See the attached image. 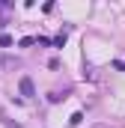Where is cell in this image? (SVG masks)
I'll list each match as a JSON object with an SVG mask.
<instances>
[{"instance_id": "1", "label": "cell", "mask_w": 125, "mask_h": 128, "mask_svg": "<svg viewBox=\"0 0 125 128\" xmlns=\"http://www.w3.org/2000/svg\"><path fill=\"white\" fill-rule=\"evenodd\" d=\"M18 90H21V96H24V98H33V96H36L33 78H27V74H24V78H21V84H18Z\"/></svg>"}, {"instance_id": "2", "label": "cell", "mask_w": 125, "mask_h": 128, "mask_svg": "<svg viewBox=\"0 0 125 128\" xmlns=\"http://www.w3.org/2000/svg\"><path fill=\"white\" fill-rule=\"evenodd\" d=\"M12 42H15V39H12V36H6V33H3V36H0V48H9V45H12Z\"/></svg>"}, {"instance_id": "3", "label": "cell", "mask_w": 125, "mask_h": 128, "mask_svg": "<svg viewBox=\"0 0 125 128\" xmlns=\"http://www.w3.org/2000/svg\"><path fill=\"white\" fill-rule=\"evenodd\" d=\"M68 122H72V125H80V122H84V113H72V119H68Z\"/></svg>"}, {"instance_id": "4", "label": "cell", "mask_w": 125, "mask_h": 128, "mask_svg": "<svg viewBox=\"0 0 125 128\" xmlns=\"http://www.w3.org/2000/svg\"><path fill=\"white\" fill-rule=\"evenodd\" d=\"M54 45H57V48H62V45H66V30H62L60 36H57V39H54Z\"/></svg>"}, {"instance_id": "5", "label": "cell", "mask_w": 125, "mask_h": 128, "mask_svg": "<svg viewBox=\"0 0 125 128\" xmlns=\"http://www.w3.org/2000/svg\"><path fill=\"white\" fill-rule=\"evenodd\" d=\"M33 42H36V39H30V36H24V39H21V42H18V45H21V48H30Z\"/></svg>"}]
</instances>
